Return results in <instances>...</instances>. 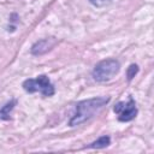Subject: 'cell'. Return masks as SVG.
<instances>
[{
  "instance_id": "1",
  "label": "cell",
  "mask_w": 154,
  "mask_h": 154,
  "mask_svg": "<svg viewBox=\"0 0 154 154\" xmlns=\"http://www.w3.org/2000/svg\"><path fill=\"white\" fill-rule=\"evenodd\" d=\"M108 101H109L108 96H99V97L87 99L77 102L75 106V113L70 119L69 125L76 126L87 122L88 119L94 117Z\"/></svg>"
},
{
  "instance_id": "2",
  "label": "cell",
  "mask_w": 154,
  "mask_h": 154,
  "mask_svg": "<svg viewBox=\"0 0 154 154\" xmlns=\"http://www.w3.org/2000/svg\"><path fill=\"white\" fill-rule=\"evenodd\" d=\"M120 69V64L116 59H105L99 61L91 72L93 78L97 82H103L112 78L114 75L118 73Z\"/></svg>"
},
{
  "instance_id": "3",
  "label": "cell",
  "mask_w": 154,
  "mask_h": 154,
  "mask_svg": "<svg viewBox=\"0 0 154 154\" xmlns=\"http://www.w3.org/2000/svg\"><path fill=\"white\" fill-rule=\"evenodd\" d=\"M23 89L28 93H41L43 96H52L54 94V87L46 75H41L36 78H29L23 82Z\"/></svg>"
},
{
  "instance_id": "4",
  "label": "cell",
  "mask_w": 154,
  "mask_h": 154,
  "mask_svg": "<svg viewBox=\"0 0 154 154\" xmlns=\"http://www.w3.org/2000/svg\"><path fill=\"white\" fill-rule=\"evenodd\" d=\"M114 113L118 114V120L120 122H130L137 116V108L136 103L132 99H130L128 102L120 101L114 105L113 107Z\"/></svg>"
},
{
  "instance_id": "5",
  "label": "cell",
  "mask_w": 154,
  "mask_h": 154,
  "mask_svg": "<svg viewBox=\"0 0 154 154\" xmlns=\"http://www.w3.org/2000/svg\"><path fill=\"white\" fill-rule=\"evenodd\" d=\"M57 43V41L51 37V38H43V40H40L37 42H35L31 47V53L34 55H41V54H45L47 53L48 51H51L54 45Z\"/></svg>"
},
{
  "instance_id": "6",
  "label": "cell",
  "mask_w": 154,
  "mask_h": 154,
  "mask_svg": "<svg viewBox=\"0 0 154 154\" xmlns=\"http://www.w3.org/2000/svg\"><path fill=\"white\" fill-rule=\"evenodd\" d=\"M109 143H111V138H109L108 136H101L100 138H97L96 141H94L93 143H90V144L88 146V148H96V149H100V148L107 147Z\"/></svg>"
},
{
  "instance_id": "7",
  "label": "cell",
  "mask_w": 154,
  "mask_h": 154,
  "mask_svg": "<svg viewBox=\"0 0 154 154\" xmlns=\"http://www.w3.org/2000/svg\"><path fill=\"white\" fill-rule=\"evenodd\" d=\"M16 105V100H12L10 102H7L1 109H0V119H10V111L13 108V106Z\"/></svg>"
},
{
  "instance_id": "8",
  "label": "cell",
  "mask_w": 154,
  "mask_h": 154,
  "mask_svg": "<svg viewBox=\"0 0 154 154\" xmlns=\"http://www.w3.org/2000/svg\"><path fill=\"white\" fill-rule=\"evenodd\" d=\"M137 71H138V67H137V65H135V64L130 65V66H129V69H128V72H126L128 79H129V81H131V79L135 77V75L137 73Z\"/></svg>"
},
{
  "instance_id": "9",
  "label": "cell",
  "mask_w": 154,
  "mask_h": 154,
  "mask_svg": "<svg viewBox=\"0 0 154 154\" xmlns=\"http://www.w3.org/2000/svg\"><path fill=\"white\" fill-rule=\"evenodd\" d=\"M93 5H95V6H103L105 4H107V2H109L111 0H89Z\"/></svg>"
}]
</instances>
